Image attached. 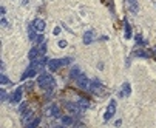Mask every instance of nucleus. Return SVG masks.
Returning a JSON list of instances; mask_svg holds the SVG:
<instances>
[{"label": "nucleus", "mask_w": 156, "mask_h": 128, "mask_svg": "<svg viewBox=\"0 0 156 128\" xmlns=\"http://www.w3.org/2000/svg\"><path fill=\"white\" fill-rule=\"evenodd\" d=\"M37 84L42 86L43 90H50L54 86V79H53L51 74H40L37 77Z\"/></svg>", "instance_id": "obj_1"}, {"label": "nucleus", "mask_w": 156, "mask_h": 128, "mask_svg": "<svg viewBox=\"0 0 156 128\" xmlns=\"http://www.w3.org/2000/svg\"><path fill=\"white\" fill-rule=\"evenodd\" d=\"M90 84H91V82H90V79L85 76V74H80V76L76 79V85L79 86L80 90H90Z\"/></svg>", "instance_id": "obj_2"}, {"label": "nucleus", "mask_w": 156, "mask_h": 128, "mask_svg": "<svg viewBox=\"0 0 156 128\" xmlns=\"http://www.w3.org/2000/svg\"><path fill=\"white\" fill-rule=\"evenodd\" d=\"M114 113H116V102L114 100H110V104L108 106H107V111H105V114H104V121H110L113 116H114Z\"/></svg>", "instance_id": "obj_3"}, {"label": "nucleus", "mask_w": 156, "mask_h": 128, "mask_svg": "<svg viewBox=\"0 0 156 128\" xmlns=\"http://www.w3.org/2000/svg\"><path fill=\"white\" fill-rule=\"evenodd\" d=\"M45 114H47L48 117H59V116H60V108H59L56 104H53V105H50V106L47 108Z\"/></svg>", "instance_id": "obj_4"}, {"label": "nucleus", "mask_w": 156, "mask_h": 128, "mask_svg": "<svg viewBox=\"0 0 156 128\" xmlns=\"http://www.w3.org/2000/svg\"><path fill=\"white\" fill-rule=\"evenodd\" d=\"M20 114H22V123L23 125H30L31 123L30 121L32 119V111L31 110H25V111H22Z\"/></svg>", "instance_id": "obj_5"}, {"label": "nucleus", "mask_w": 156, "mask_h": 128, "mask_svg": "<svg viewBox=\"0 0 156 128\" xmlns=\"http://www.w3.org/2000/svg\"><path fill=\"white\" fill-rule=\"evenodd\" d=\"M60 67H62V63H60V59H53V60L48 62V69H50L51 73L57 71Z\"/></svg>", "instance_id": "obj_6"}, {"label": "nucleus", "mask_w": 156, "mask_h": 128, "mask_svg": "<svg viewBox=\"0 0 156 128\" xmlns=\"http://www.w3.org/2000/svg\"><path fill=\"white\" fill-rule=\"evenodd\" d=\"M65 106H67V111H70L71 114H77V113H80V106H79V104L67 102V104H65Z\"/></svg>", "instance_id": "obj_7"}, {"label": "nucleus", "mask_w": 156, "mask_h": 128, "mask_svg": "<svg viewBox=\"0 0 156 128\" xmlns=\"http://www.w3.org/2000/svg\"><path fill=\"white\" fill-rule=\"evenodd\" d=\"M130 93H131V86H130L128 82H125V84L122 85L121 91H119V97H128Z\"/></svg>", "instance_id": "obj_8"}, {"label": "nucleus", "mask_w": 156, "mask_h": 128, "mask_svg": "<svg viewBox=\"0 0 156 128\" xmlns=\"http://www.w3.org/2000/svg\"><path fill=\"white\" fill-rule=\"evenodd\" d=\"M20 100H22V86L16 88V90H14L13 97H11V102H13V104H19Z\"/></svg>", "instance_id": "obj_9"}, {"label": "nucleus", "mask_w": 156, "mask_h": 128, "mask_svg": "<svg viewBox=\"0 0 156 128\" xmlns=\"http://www.w3.org/2000/svg\"><path fill=\"white\" fill-rule=\"evenodd\" d=\"M32 26L36 28L39 32H43L45 31V26H47V23L43 22V20H40V19H37V20H34V23H32Z\"/></svg>", "instance_id": "obj_10"}, {"label": "nucleus", "mask_w": 156, "mask_h": 128, "mask_svg": "<svg viewBox=\"0 0 156 128\" xmlns=\"http://www.w3.org/2000/svg\"><path fill=\"white\" fill-rule=\"evenodd\" d=\"M93 39H94V32L93 31H87L84 34V43L85 45H90V43L93 42Z\"/></svg>", "instance_id": "obj_11"}, {"label": "nucleus", "mask_w": 156, "mask_h": 128, "mask_svg": "<svg viewBox=\"0 0 156 128\" xmlns=\"http://www.w3.org/2000/svg\"><path fill=\"white\" fill-rule=\"evenodd\" d=\"M127 3H128L130 11L133 12V14H136L138 9H139V5H138V2H136V0H127Z\"/></svg>", "instance_id": "obj_12"}, {"label": "nucleus", "mask_w": 156, "mask_h": 128, "mask_svg": "<svg viewBox=\"0 0 156 128\" xmlns=\"http://www.w3.org/2000/svg\"><path fill=\"white\" fill-rule=\"evenodd\" d=\"M36 28L34 26H30V31H28V37H30V40L31 42H36L37 40V34H36Z\"/></svg>", "instance_id": "obj_13"}, {"label": "nucleus", "mask_w": 156, "mask_h": 128, "mask_svg": "<svg viewBox=\"0 0 156 128\" xmlns=\"http://www.w3.org/2000/svg\"><path fill=\"white\" fill-rule=\"evenodd\" d=\"M39 54H40V53H39V48H31V51H30V54H28V57H30V60H36V59H37V57H39Z\"/></svg>", "instance_id": "obj_14"}, {"label": "nucleus", "mask_w": 156, "mask_h": 128, "mask_svg": "<svg viewBox=\"0 0 156 128\" xmlns=\"http://www.w3.org/2000/svg\"><path fill=\"white\" fill-rule=\"evenodd\" d=\"M79 76H80V69L77 68V67H74V68L71 69V73H70V77H71L73 80H76V79H77V77H79Z\"/></svg>", "instance_id": "obj_15"}, {"label": "nucleus", "mask_w": 156, "mask_h": 128, "mask_svg": "<svg viewBox=\"0 0 156 128\" xmlns=\"http://www.w3.org/2000/svg\"><path fill=\"white\" fill-rule=\"evenodd\" d=\"M36 73H37V71H36L34 68H31V67H30V68L26 69V73L22 76V79H26V77H34V76H36Z\"/></svg>", "instance_id": "obj_16"}, {"label": "nucleus", "mask_w": 156, "mask_h": 128, "mask_svg": "<svg viewBox=\"0 0 156 128\" xmlns=\"http://www.w3.org/2000/svg\"><path fill=\"white\" fill-rule=\"evenodd\" d=\"M74 121V119H73V116H65V117H62V123L63 125H73V122Z\"/></svg>", "instance_id": "obj_17"}, {"label": "nucleus", "mask_w": 156, "mask_h": 128, "mask_svg": "<svg viewBox=\"0 0 156 128\" xmlns=\"http://www.w3.org/2000/svg\"><path fill=\"white\" fill-rule=\"evenodd\" d=\"M77 104H79L80 110H87L88 106H90V102H88V100H85V99H80V100L77 102Z\"/></svg>", "instance_id": "obj_18"}, {"label": "nucleus", "mask_w": 156, "mask_h": 128, "mask_svg": "<svg viewBox=\"0 0 156 128\" xmlns=\"http://www.w3.org/2000/svg\"><path fill=\"white\" fill-rule=\"evenodd\" d=\"M124 26H125V39H130V37H131V28H130V25H128V22H127V20H125V25H124Z\"/></svg>", "instance_id": "obj_19"}, {"label": "nucleus", "mask_w": 156, "mask_h": 128, "mask_svg": "<svg viewBox=\"0 0 156 128\" xmlns=\"http://www.w3.org/2000/svg\"><path fill=\"white\" fill-rule=\"evenodd\" d=\"M0 82H2V85H9V84H11V80L5 76V73L0 74Z\"/></svg>", "instance_id": "obj_20"}, {"label": "nucleus", "mask_w": 156, "mask_h": 128, "mask_svg": "<svg viewBox=\"0 0 156 128\" xmlns=\"http://www.w3.org/2000/svg\"><path fill=\"white\" fill-rule=\"evenodd\" d=\"M134 54H136L138 57H145V59H149V57H150V53H147V51H142V49H141V51H136V53H134Z\"/></svg>", "instance_id": "obj_21"}, {"label": "nucleus", "mask_w": 156, "mask_h": 128, "mask_svg": "<svg viewBox=\"0 0 156 128\" xmlns=\"http://www.w3.org/2000/svg\"><path fill=\"white\" fill-rule=\"evenodd\" d=\"M60 63H62V67H67V65L71 63V59L70 57H63V59H60Z\"/></svg>", "instance_id": "obj_22"}, {"label": "nucleus", "mask_w": 156, "mask_h": 128, "mask_svg": "<svg viewBox=\"0 0 156 128\" xmlns=\"http://www.w3.org/2000/svg\"><path fill=\"white\" fill-rule=\"evenodd\" d=\"M39 53H40V56H45V53H47V46H45V43H42V45H40Z\"/></svg>", "instance_id": "obj_23"}, {"label": "nucleus", "mask_w": 156, "mask_h": 128, "mask_svg": "<svg viewBox=\"0 0 156 128\" xmlns=\"http://www.w3.org/2000/svg\"><path fill=\"white\" fill-rule=\"evenodd\" d=\"M39 123H40V119H39V117H36V119H34V122H31V123H30V125H28V127L34 128V127H37Z\"/></svg>", "instance_id": "obj_24"}, {"label": "nucleus", "mask_w": 156, "mask_h": 128, "mask_svg": "<svg viewBox=\"0 0 156 128\" xmlns=\"http://www.w3.org/2000/svg\"><path fill=\"white\" fill-rule=\"evenodd\" d=\"M6 97H8L6 91H5V90H2V91H0V99H2V102H5V100H6Z\"/></svg>", "instance_id": "obj_25"}, {"label": "nucleus", "mask_w": 156, "mask_h": 128, "mask_svg": "<svg viewBox=\"0 0 156 128\" xmlns=\"http://www.w3.org/2000/svg\"><path fill=\"white\" fill-rule=\"evenodd\" d=\"M25 110H26V102H22V104H20V106H19V111L22 113V111H25Z\"/></svg>", "instance_id": "obj_26"}, {"label": "nucleus", "mask_w": 156, "mask_h": 128, "mask_svg": "<svg viewBox=\"0 0 156 128\" xmlns=\"http://www.w3.org/2000/svg\"><path fill=\"white\" fill-rule=\"evenodd\" d=\"M53 34H54V36H59V34H60V26H56L54 30H53Z\"/></svg>", "instance_id": "obj_27"}, {"label": "nucleus", "mask_w": 156, "mask_h": 128, "mask_svg": "<svg viewBox=\"0 0 156 128\" xmlns=\"http://www.w3.org/2000/svg\"><path fill=\"white\" fill-rule=\"evenodd\" d=\"M59 48H67V42H65V40H60V42H59Z\"/></svg>", "instance_id": "obj_28"}, {"label": "nucleus", "mask_w": 156, "mask_h": 128, "mask_svg": "<svg viewBox=\"0 0 156 128\" xmlns=\"http://www.w3.org/2000/svg\"><path fill=\"white\" fill-rule=\"evenodd\" d=\"M36 42L42 43V42H43V36H42V34H40V36H37V40H36Z\"/></svg>", "instance_id": "obj_29"}, {"label": "nucleus", "mask_w": 156, "mask_h": 128, "mask_svg": "<svg viewBox=\"0 0 156 128\" xmlns=\"http://www.w3.org/2000/svg\"><path fill=\"white\" fill-rule=\"evenodd\" d=\"M6 23H8V20H6L5 17H2V26H5Z\"/></svg>", "instance_id": "obj_30"}, {"label": "nucleus", "mask_w": 156, "mask_h": 128, "mask_svg": "<svg viewBox=\"0 0 156 128\" xmlns=\"http://www.w3.org/2000/svg\"><path fill=\"white\" fill-rule=\"evenodd\" d=\"M5 11H6V9H5V6L0 8V12H2V15H5Z\"/></svg>", "instance_id": "obj_31"}]
</instances>
